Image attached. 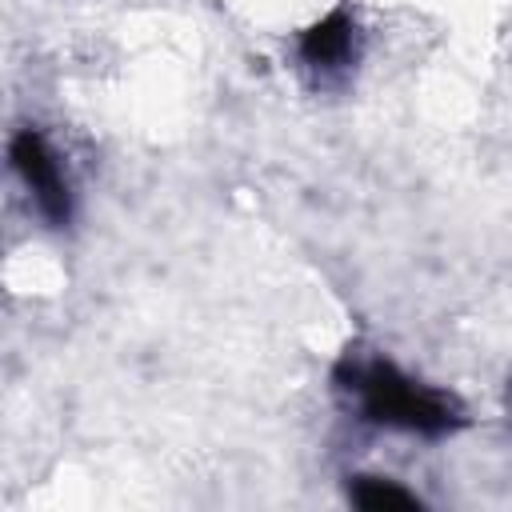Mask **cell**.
<instances>
[{"instance_id":"obj_1","label":"cell","mask_w":512,"mask_h":512,"mask_svg":"<svg viewBox=\"0 0 512 512\" xmlns=\"http://www.w3.org/2000/svg\"><path fill=\"white\" fill-rule=\"evenodd\" d=\"M336 380L348 392H356L360 412L372 424L404 428V432H420V436H444V432L460 428V412L452 400L408 380L388 360H348V364H340Z\"/></svg>"},{"instance_id":"obj_2","label":"cell","mask_w":512,"mask_h":512,"mask_svg":"<svg viewBox=\"0 0 512 512\" xmlns=\"http://www.w3.org/2000/svg\"><path fill=\"white\" fill-rule=\"evenodd\" d=\"M8 156H12V168L24 176V184H28L32 200H36L40 216H44L52 228H64L68 216H72V192H68V180H64V172H60V164H56L48 140H44L40 132L24 128V132L12 136Z\"/></svg>"},{"instance_id":"obj_3","label":"cell","mask_w":512,"mask_h":512,"mask_svg":"<svg viewBox=\"0 0 512 512\" xmlns=\"http://www.w3.org/2000/svg\"><path fill=\"white\" fill-rule=\"evenodd\" d=\"M356 52V24L348 8H332L324 20L300 32V56L312 68H344Z\"/></svg>"},{"instance_id":"obj_4","label":"cell","mask_w":512,"mask_h":512,"mask_svg":"<svg viewBox=\"0 0 512 512\" xmlns=\"http://www.w3.org/2000/svg\"><path fill=\"white\" fill-rule=\"evenodd\" d=\"M348 496L356 508H368V512H392V508H420V500L400 488L396 480H380V476H356L348 484Z\"/></svg>"}]
</instances>
